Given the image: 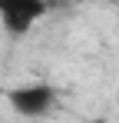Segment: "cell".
<instances>
[{
  "mask_svg": "<svg viewBox=\"0 0 119 123\" xmlns=\"http://www.w3.org/2000/svg\"><path fill=\"white\" fill-rule=\"evenodd\" d=\"M46 0H0V27L10 37H27L46 17Z\"/></svg>",
  "mask_w": 119,
  "mask_h": 123,
  "instance_id": "6da1fadb",
  "label": "cell"
},
{
  "mask_svg": "<svg viewBox=\"0 0 119 123\" xmlns=\"http://www.w3.org/2000/svg\"><path fill=\"white\" fill-rule=\"evenodd\" d=\"M7 100L13 106V113L33 120V117H46V113L53 110L56 90H53L50 83H23V86H13V90L7 93Z\"/></svg>",
  "mask_w": 119,
  "mask_h": 123,
  "instance_id": "7a4b0ae2",
  "label": "cell"
},
{
  "mask_svg": "<svg viewBox=\"0 0 119 123\" xmlns=\"http://www.w3.org/2000/svg\"><path fill=\"white\" fill-rule=\"evenodd\" d=\"M116 103H119V86H116Z\"/></svg>",
  "mask_w": 119,
  "mask_h": 123,
  "instance_id": "3957f363",
  "label": "cell"
}]
</instances>
